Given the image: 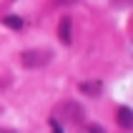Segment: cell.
I'll return each mask as SVG.
<instances>
[{"label": "cell", "mask_w": 133, "mask_h": 133, "mask_svg": "<svg viewBox=\"0 0 133 133\" xmlns=\"http://www.w3.org/2000/svg\"><path fill=\"white\" fill-rule=\"evenodd\" d=\"M118 126L126 128V131L133 126V113H131V108H128V105H123V108L118 111Z\"/></svg>", "instance_id": "5b68a950"}, {"label": "cell", "mask_w": 133, "mask_h": 133, "mask_svg": "<svg viewBox=\"0 0 133 133\" xmlns=\"http://www.w3.org/2000/svg\"><path fill=\"white\" fill-rule=\"evenodd\" d=\"M60 113H63V118H68V121H75V123H81L83 121V105L81 103H75V101H65V103L60 105Z\"/></svg>", "instance_id": "7a4b0ae2"}, {"label": "cell", "mask_w": 133, "mask_h": 133, "mask_svg": "<svg viewBox=\"0 0 133 133\" xmlns=\"http://www.w3.org/2000/svg\"><path fill=\"white\" fill-rule=\"evenodd\" d=\"M50 131H53V133H65V131H63V126H60V121H58V118H50Z\"/></svg>", "instance_id": "52a82bcc"}, {"label": "cell", "mask_w": 133, "mask_h": 133, "mask_svg": "<svg viewBox=\"0 0 133 133\" xmlns=\"http://www.w3.org/2000/svg\"><path fill=\"white\" fill-rule=\"evenodd\" d=\"M58 38H60V40H63L65 45H70V43H73V20H70L68 15L58 23Z\"/></svg>", "instance_id": "3957f363"}, {"label": "cell", "mask_w": 133, "mask_h": 133, "mask_svg": "<svg viewBox=\"0 0 133 133\" xmlns=\"http://www.w3.org/2000/svg\"><path fill=\"white\" fill-rule=\"evenodd\" d=\"M78 90H81V93H85V96H101L103 83H101V81H83L81 85H78Z\"/></svg>", "instance_id": "277c9868"}, {"label": "cell", "mask_w": 133, "mask_h": 133, "mask_svg": "<svg viewBox=\"0 0 133 133\" xmlns=\"http://www.w3.org/2000/svg\"><path fill=\"white\" fill-rule=\"evenodd\" d=\"M0 133H15L13 128H0Z\"/></svg>", "instance_id": "30bf717a"}, {"label": "cell", "mask_w": 133, "mask_h": 133, "mask_svg": "<svg viewBox=\"0 0 133 133\" xmlns=\"http://www.w3.org/2000/svg\"><path fill=\"white\" fill-rule=\"evenodd\" d=\"M3 25H8V28H13V30H23L25 28V20H23L20 15H5L3 18Z\"/></svg>", "instance_id": "8992f818"}, {"label": "cell", "mask_w": 133, "mask_h": 133, "mask_svg": "<svg viewBox=\"0 0 133 133\" xmlns=\"http://www.w3.org/2000/svg\"><path fill=\"white\" fill-rule=\"evenodd\" d=\"M85 133H105V131H103L101 126H96V123H90V126L85 128Z\"/></svg>", "instance_id": "ba28073f"}, {"label": "cell", "mask_w": 133, "mask_h": 133, "mask_svg": "<svg viewBox=\"0 0 133 133\" xmlns=\"http://www.w3.org/2000/svg\"><path fill=\"white\" fill-rule=\"evenodd\" d=\"M53 60L50 48H33V50H23L20 53V63L23 68H43Z\"/></svg>", "instance_id": "6da1fadb"}, {"label": "cell", "mask_w": 133, "mask_h": 133, "mask_svg": "<svg viewBox=\"0 0 133 133\" xmlns=\"http://www.w3.org/2000/svg\"><path fill=\"white\" fill-rule=\"evenodd\" d=\"M58 3H63V5H73V3H78V0H58Z\"/></svg>", "instance_id": "9c48e42d"}]
</instances>
